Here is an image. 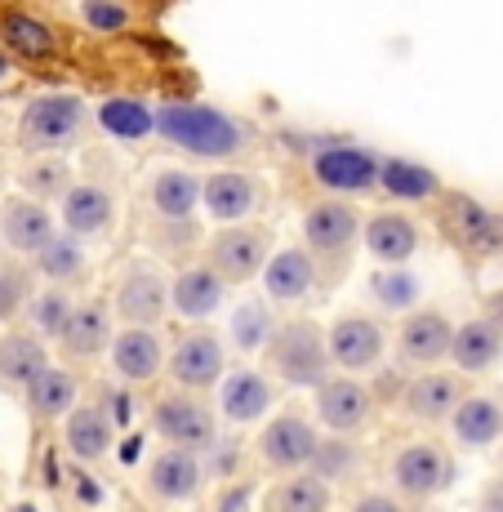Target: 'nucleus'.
<instances>
[{
    "label": "nucleus",
    "mask_w": 503,
    "mask_h": 512,
    "mask_svg": "<svg viewBox=\"0 0 503 512\" xmlns=\"http://www.w3.org/2000/svg\"><path fill=\"white\" fill-rule=\"evenodd\" d=\"M156 134L187 156H201V161H232L250 147V130L236 116L205 103H161L156 107Z\"/></svg>",
    "instance_id": "obj_1"
},
{
    "label": "nucleus",
    "mask_w": 503,
    "mask_h": 512,
    "mask_svg": "<svg viewBox=\"0 0 503 512\" xmlns=\"http://www.w3.org/2000/svg\"><path fill=\"white\" fill-rule=\"evenodd\" d=\"M263 370L285 388H312L317 392L334 374L330 339L312 317H285L276 321L272 339L263 343Z\"/></svg>",
    "instance_id": "obj_2"
},
{
    "label": "nucleus",
    "mask_w": 503,
    "mask_h": 512,
    "mask_svg": "<svg viewBox=\"0 0 503 512\" xmlns=\"http://www.w3.org/2000/svg\"><path fill=\"white\" fill-rule=\"evenodd\" d=\"M85 125H90V103L81 94H41L18 116V147L32 156H58L85 139Z\"/></svg>",
    "instance_id": "obj_3"
},
{
    "label": "nucleus",
    "mask_w": 503,
    "mask_h": 512,
    "mask_svg": "<svg viewBox=\"0 0 503 512\" xmlns=\"http://www.w3.org/2000/svg\"><path fill=\"white\" fill-rule=\"evenodd\" d=\"M152 432L165 446H187L205 455L219 441V419H214V406L205 401V392L174 383L152 401Z\"/></svg>",
    "instance_id": "obj_4"
},
{
    "label": "nucleus",
    "mask_w": 503,
    "mask_h": 512,
    "mask_svg": "<svg viewBox=\"0 0 503 512\" xmlns=\"http://www.w3.org/2000/svg\"><path fill=\"white\" fill-rule=\"evenodd\" d=\"M321 446V432L317 423L308 419V410L290 406V410H276V415L263 423L259 432V464L276 472V477H285V472H303L312 468V455H317Z\"/></svg>",
    "instance_id": "obj_5"
},
{
    "label": "nucleus",
    "mask_w": 503,
    "mask_h": 512,
    "mask_svg": "<svg viewBox=\"0 0 503 512\" xmlns=\"http://www.w3.org/2000/svg\"><path fill=\"white\" fill-rule=\"evenodd\" d=\"M308 174H312V183L334 196H366V192H379L383 156L357 143H330L312 152Z\"/></svg>",
    "instance_id": "obj_6"
},
{
    "label": "nucleus",
    "mask_w": 503,
    "mask_h": 512,
    "mask_svg": "<svg viewBox=\"0 0 503 512\" xmlns=\"http://www.w3.org/2000/svg\"><path fill=\"white\" fill-rule=\"evenodd\" d=\"M357 232H361L357 210H352L348 201H339V196L308 205V214H303V241H308V250L317 254L321 272L348 268L352 250H357Z\"/></svg>",
    "instance_id": "obj_7"
},
{
    "label": "nucleus",
    "mask_w": 503,
    "mask_h": 512,
    "mask_svg": "<svg viewBox=\"0 0 503 512\" xmlns=\"http://www.w3.org/2000/svg\"><path fill=\"white\" fill-rule=\"evenodd\" d=\"M441 232L455 241V250L472 254V259L503 254V214L481 205L477 196L441 192Z\"/></svg>",
    "instance_id": "obj_8"
},
{
    "label": "nucleus",
    "mask_w": 503,
    "mask_h": 512,
    "mask_svg": "<svg viewBox=\"0 0 503 512\" xmlns=\"http://www.w3.org/2000/svg\"><path fill=\"white\" fill-rule=\"evenodd\" d=\"M268 259H272V232L259 228V223H228V228L214 232V241L205 245V263L228 285L263 277Z\"/></svg>",
    "instance_id": "obj_9"
},
{
    "label": "nucleus",
    "mask_w": 503,
    "mask_h": 512,
    "mask_svg": "<svg viewBox=\"0 0 503 512\" xmlns=\"http://www.w3.org/2000/svg\"><path fill=\"white\" fill-rule=\"evenodd\" d=\"M374 388L361 383V374H330L312 397V415L321 419L325 432H339V437H361L374 419Z\"/></svg>",
    "instance_id": "obj_10"
},
{
    "label": "nucleus",
    "mask_w": 503,
    "mask_h": 512,
    "mask_svg": "<svg viewBox=\"0 0 503 512\" xmlns=\"http://www.w3.org/2000/svg\"><path fill=\"white\" fill-rule=\"evenodd\" d=\"M165 374H170L179 388L210 392L214 383H223V374H228V348H223V339L210 326H192L170 343Z\"/></svg>",
    "instance_id": "obj_11"
},
{
    "label": "nucleus",
    "mask_w": 503,
    "mask_h": 512,
    "mask_svg": "<svg viewBox=\"0 0 503 512\" xmlns=\"http://www.w3.org/2000/svg\"><path fill=\"white\" fill-rule=\"evenodd\" d=\"M112 308H116V321H121V326H161V321L174 312V294H170L165 272L156 268V263L134 259L130 268L121 272Z\"/></svg>",
    "instance_id": "obj_12"
},
{
    "label": "nucleus",
    "mask_w": 503,
    "mask_h": 512,
    "mask_svg": "<svg viewBox=\"0 0 503 512\" xmlns=\"http://www.w3.org/2000/svg\"><path fill=\"white\" fill-rule=\"evenodd\" d=\"M325 339H330L334 370L343 374H370L388 357V330L370 312H339L330 321V330H325Z\"/></svg>",
    "instance_id": "obj_13"
},
{
    "label": "nucleus",
    "mask_w": 503,
    "mask_h": 512,
    "mask_svg": "<svg viewBox=\"0 0 503 512\" xmlns=\"http://www.w3.org/2000/svg\"><path fill=\"white\" fill-rule=\"evenodd\" d=\"M455 481V459L441 441H410L392 455V486L401 499H432Z\"/></svg>",
    "instance_id": "obj_14"
},
{
    "label": "nucleus",
    "mask_w": 503,
    "mask_h": 512,
    "mask_svg": "<svg viewBox=\"0 0 503 512\" xmlns=\"http://www.w3.org/2000/svg\"><path fill=\"white\" fill-rule=\"evenodd\" d=\"M450 343H455V321L437 308H414L406 312L397 330V361L410 370H432L450 361Z\"/></svg>",
    "instance_id": "obj_15"
},
{
    "label": "nucleus",
    "mask_w": 503,
    "mask_h": 512,
    "mask_svg": "<svg viewBox=\"0 0 503 512\" xmlns=\"http://www.w3.org/2000/svg\"><path fill=\"white\" fill-rule=\"evenodd\" d=\"M54 236H58V219L45 201H36V196H27V192L0 201V245H5L9 254L36 259Z\"/></svg>",
    "instance_id": "obj_16"
},
{
    "label": "nucleus",
    "mask_w": 503,
    "mask_h": 512,
    "mask_svg": "<svg viewBox=\"0 0 503 512\" xmlns=\"http://www.w3.org/2000/svg\"><path fill=\"white\" fill-rule=\"evenodd\" d=\"M116 339V308H107V299H85L76 303V312L67 317L63 334H58V352H63L67 366H85L98 361Z\"/></svg>",
    "instance_id": "obj_17"
},
{
    "label": "nucleus",
    "mask_w": 503,
    "mask_h": 512,
    "mask_svg": "<svg viewBox=\"0 0 503 512\" xmlns=\"http://www.w3.org/2000/svg\"><path fill=\"white\" fill-rule=\"evenodd\" d=\"M276 406V379L268 370L254 366H236L223 374L219 383V415L236 423V428H250V423L268 419Z\"/></svg>",
    "instance_id": "obj_18"
},
{
    "label": "nucleus",
    "mask_w": 503,
    "mask_h": 512,
    "mask_svg": "<svg viewBox=\"0 0 503 512\" xmlns=\"http://www.w3.org/2000/svg\"><path fill=\"white\" fill-rule=\"evenodd\" d=\"M468 397V383H463L459 370H419L414 379H406V392H401V410L414 423H446L455 415V406Z\"/></svg>",
    "instance_id": "obj_19"
},
{
    "label": "nucleus",
    "mask_w": 503,
    "mask_h": 512,
    "mask_svg": "<svg viewBox=\"0 0 503 512\" xmlns=\"http://www.w3.org/2000/svg\"><path fill=\"white\" fill-rule=\"evenodd\" d=\"M263 294L276 308H294L303 303L321 281V263L308 245H285V250H272L268 268H263Z\"/></svg>",
    "instance_id": "obj_20"
},
{
    "label": "nucleus",
    "mask_w": 503,
    "mask_h": 512,
    "mask_svg": "<svg viewBox=\"0 0 503 512\" xmlns=\"http://www.w3.org/2000/svg\"><path fill=\"white\" fill-rule=\"evenodd\" d=\"M205 486V464H201V450H187V446H165L156 450V459L147 464V490L152 499L161 504H192Z\"/></svg>",
    "instance_id": "obj_21"
},
{
    "label": "nucleus",
    "mask_w": 503,
    "mask_h": 512,
    "mask_svg": "<svg viewBox=\"0 0 503 512\" xmlns=\"http://www.w3.org/2000/svg\"><path fill=\"white\" fill-rule=\"evenodd\" d=\"M107 357H112V370L125 383H152L165 370V361H170V348L156 334V326H121Z\"/></svg>",
    "instance_id": "obj_22"
},
{
    "label": "nucleus",
    "mask_w": 503,
    "mask_h": 512,
    "mask_svg": "<svg viewBox=\"0 0 503 512\" xmlns=\"http://www.w3.org/2000/svg\"><path fill=\"white\" fill-rule=\"evenodd\" d=\"M58 223L81 241L107 236L116 228V196L103 183H72L58 196Z\"/></svg>",
    "instance_id": "obj_23"
},
{
    "label": "nucleus",
    "mask_w": 503,
    "mask_h": 512,
    "mask_svg": "<svg viewBox=\"0 0 503 512\" xmlns=\"http://www.w3.org/2000/svg\"><path fill=\"white\" fill-rule=\"evenodd\" d=\"M263 205V187L254 174L245 170H214L205 179V192H201V210L210 214L214 223H245L254 210Z\"/></svg>",
    "instance_id": "obj_24"
},
{
    "label": "nucleus",
    "mask_w": 503,
    "mask_h": 512,
    "mask_svg": "<svg viewBox=\"0 0 503 512\" xmlns=\"http://www.w3.org/2000/svg\"><path fill=\"white\" fill-rule=\"evenodd\" d=\"M450 423V437L463 450H490L503 441V397L499 392H468L455 406Z\"/></svg>",
    "instance_id": "obj_25"
},
{
    "label": "nucleus",
    "mask_w": 503,
    "mask_h": 512,
    "mask_svg": "<svg viewBox=\"0 0 503 512\" xmlns=\"http://www.w3.org/2000/svg\"><path fill=\"white\" fill-rule=\"evenodd\" d=\"M361 245L374 263H410L423 245V232L410 214L401 210H379L361 223Z\"/></svg>",
    "instance_id": "obj_26"
},
{
    "label": "nucleus",
    "mask_w": 503,
    "mask_h": 512,
    "mask_svg": "<svg viewBox=\"0 0 503 512\" xmlns=\"http://www.w3.org/2000/svg\"><path fill=\"white\" fill-rule=\"evenodd\" d=\"M76 397H81V379H76L72 366H49L36 374L32 383L23 388V406L27 415H32L36 423H49V419H67L76 406Z\"/></svg>",
    "instance_id": "obj_27"
},
{
    "label": "nucleus",
    "mask_w": 503,
    "mask_h": 512,
    "mask_svg": "<svg viewBox=\"0 0 503 512\" xmlns=\"http://www.w3.org/2000/svg\"><path fill=\"white\" fill-rule=\"evenodd\" d=\"M49 366V339L27 330H9L0 334V388L5 392H23Z\"/></svg>",
    "instance_id": "obj_28"
},
{
    "label": "nucleus",
    "mask_w": 503,
    "mask_h": 512,
    "mask_svg": "<svg viewBox=\"0 0 503 512\" xmlns=\"http://www.w3.org/2000/svg\"><path fill=\"white\" fill-rule=\"evenodd\" d=\"M503 361V330L490 317H472L455 326V343H450V366L459 374H486Z\"/></svg>",
    "instance_id": "obj_29"
},
{
    "label": "nucleus",
    "mask_w": 503,
    "mask_h": 512,
    "mask_svg": "<svg viewBox=\"0 0 503 512\" xmlns=\"http://www.w3.org/2000/svg\"><path fill=\"white\" fill-rule=\"evenodd\" d=\"M174 294V312L187 321H205L223 308L228 299V281L210 268V263H192V268H179V277L170 281Z\"/></svg>",
    "instance_id": "obj_30"
},
{
    "label": "nucleus",
    "mask_w": 503,
    "mask_h": 512,
    "mask_svg": "<svg viewBox=\"0 0 503 512\" xmlns=\"http://www.w3.org/2000/svg\"><path fill=\"white\" fill-rule=\"evenodd\" d=\"M201 192H205V179H196L192 170H179V165H165V170L152 174L147 183V201H152V214L156 219H192L201 210Z\"/></svg>",
    "instance_id": "obj_31"
},
{
    "label": "nucleus",
    "mask_w": 503,
    "mask_h": 512,
    "mask_svg": "<svg viewBox=\"0 0 503 512\" xmlns=\"http://www.w3.org/2000/svg\"><path fill=\"white\" fill-rule=\"evenodd\" d=\"M330 504H334V486L321 472L303 468V472H285V477L272 481L263 512H330Z\"/></svg>",
    "instance_id": "obj_32"
},
{
    "label": "nucleus",
    "mask_w": 503,
    "mask_h": 512,
    "mask_svg": "<svg viewBox=\"0 0 503 512\" xmlns=\"http://www.w3.org/2000/svg\"><path fill=\"white\" fill-rule=\"evenodd\" d=\"M63 441L76 464H98V459H107V450H112V419L98 406H81V401H76L72 415L63 419Z\"/></svg>",
    "instance_id": "obj_33"
},
{
    "label": "nucleus",
    "mask_w": 503,
    "mask_h": 512,
    "mask_svg": "<svg viewBox=\"0 0 503 512\" xmlns=\"http://www.w3.org/2000/svg\"><path fill=\"white\" fill-rule=\"evenodd\" d=\"M0 41H5L9 54L27 58V63H45V58L58 54V36L45 18L27 14V9H5L0 14Z\"/></svg>",
    "instance_id": "obj_34"
},
{
    "label": "nucleus",
    "mask_w": 503,
    "mask_h": 512,
    "mask_svg": "<svg viewBox=\"0 0 503 512\" xmlns=\"http://www.w3.org/2000/svg\"><path fill=\"white\" fill-rule=\"evenodd\" d=\"M379 192H388L392 201H441V174L423 161L410 156H383V174H379Z\"/></svg>",
    "instance_id": "obj_35"
},
{
    "label": "nucleus",
    "mask_w": 503,
    "mask_h": 512,
    "mask_svg": "<svg viewBox=\"0 0 503 512\" xmlns=\"http://www.w3.org/2000/svg\"><path fill=\"white\" fill-rule=\"evenodd\" d=\"M98 125H103L107 139H121V143H143L156 134V112L143 103V98H103L98 103Z\"/></svg>",
    "instance_id": "obj_36"
},
{
    "label": "nucleus",
    "mask_w": 503,
    "mask_h": 512,
    "mask_svg": "<svg viewBox=\"0 0 503 512\" xmlns=\"http://www.w3.org/2000/svg\"><path fill=\"white\" fill-rule=\"evenodd\" d=\"M366 290H370L374 308H383V312H414L423 299L419 272H410L406 263H379V268L370 272Z\"/></svg>",
    "instance_id": "obj_37"
},
{
    "label": "nucleus",
    "mask_w": 503,
    "mask_h": 512,
    "mask_svg": "<svg viewBox=\"0 0 503 512\" xmlns=\"http://www.w3.org/2000/svg\"><path fill=\"white\" fill-rule=\"evenodd\" d=\"M366 468V450L357 446V437H339V432H325L317 455H312V472H321L330 486H343L357 472Z\"/></svg>",
    "instance_id": "obj_38"
},
{
    "label": "nucleus",
    "mask_w": 503,
    "mask_h": 512,
    "mask_svg": "<svg viewBox=\"0 0 503 512\" xmlns=\"http://www.w3.org/2000/svg\"><path fill=\"white\" fill-rule=\"evenodd\" d=\"M72 312H76L72 290H67V285H54V281H49L45 290H36L32 299H27L23 317H27V326H32L36 334H45V339H58Z\"/></svg>",
    "instance_id": "obj_39"
},
{
    "label": "nucleus",
    "mask_w": 503,
    "mask_h": 512,
    "mask_svg": "<svg viewBox=\"0 0 503 512\" xmlns=\"http://www.w3.org/2000/svg\"><path fill=\"white\" fill-rule=\"evenodd\" d=\"M36 268H41V277H49L54 285L81 281L85 268H90V263H85V250H81V236H72V232L63 228L41 254H36Z\"/></svg>",
    "instance_id": "obj_40"
},
{
    "label": "nucleus",
    "mask_w": 503,
    "mask_h": 512,
    "mask_svg": "<svg viewBox=\"0 0 503 512\" xmlns=\"http://www.w3.org/2000/svg\"><path fill=\"white\" fill-rule=\"evenodd\" d=\"M272 330H276V317H272V308H268V299H245V303H236L232 308V343L241 352H263V343L272 339Z\"/></svg>",
    "instance_id": "obj_41"
},
{
    "label": "nucleus",
    "mask_w": 503,
    "mask_h": 512,
    "mask_svg": "<svg viewBox=\"0 0 503 512\" xmlns=\"http://www.w3.org/2000/svg\"><path fill=\"white\" fill-rule=\"evenodd\" d=\"M18 183H23V192L36 196V201H58V196L72 187V165H67L63 156H36V161H27L23 170H18Z\"/></svg>",
    "instance_id": "obj_42"
},
{
    "label": "nucleus",
    "mask_w": 503,
    "mask_h": 512,
    "mask_svg": "<svg viewBox=\"0 0 503 512\" xmlns=\"http://www.w3.org/2000/svg\"><path fill=\"white\" fill-rule=\"evenodd\" d=\"M32 294H36V285H32V272H27L23 263H14V259L0 263V321H14L18 312L27 308Z\"/></svg>",
    "instance_id": "obj_43"
},
{
    "label": "nucleus",
    "mask_w": 503,
    "mask_h": 512,
    "mask_svg": "<svg viewBox=\"0 0 503 512\" xmlns=\"http://www.w3.org/2000/svg\"><path fill=\"white\" fill-rule=\"evenodd\" d=\"M81 14L94 32H121V27L130 23V9H125L121 0H85Z\"/></svg>",
    "instance_id": "obj_44"
},
{
    "label": "nucleus",
    "mask_w": 503,
    "mask_h": 512,
    "mask_svg": "<svg viewBox=\"0 0 503 512\" xmlns=\"http://www.w3.org/2000/svg\"><path fill=\"white\" fill-rule=\"evenodd\" d=\"M156 236H161V250H187V245L196 241V223L192 219H156Z\"/></svg>",
    "instance_id": "obj_45"
},
{
    "label": "nucleus",
    "mask_w": 503,
    "mask_h": 512,
    "mask_svg": "<svg viewBox=\"0 0 503 512\" xmlns=\"http://www.w3.org/2000/svg\"><path fill=\"white\" fill-rule=\"evenodd\" d=\"M348 512H406L401 495H388V490H366L361 499H352Z\"/></svg>",
    "instance_id": "obj_46"
},
{
    "label": "nucleus",
    "mask_w": 503,
    "mask_h": 512,
    "mask_svg": "<svg viewBox=\"0 0 503 512\" xmlns=\"http://www.w3.org/2000/svg\"><path fill=\"white\" fill-rule=\"evenodd\" d=\"M370 388H374V401H401V392H406V379H401L397 370H379V379H374Z\"/></svg>",
    "instance_id": "obj_47"
},
{
    "label": "nucleus",
    "mask_w": 503,
    "mask_h": 512,
    "mask_svg": "<svg viewBox=\"0 0 503 512\" xmlns=\"http://www.w3.org/2000/svg\"><path fill=\"white\" fill-rule=\"evenodd\" d=\"M477 512H503V472H499V477H486V481H481Z\"/></svg>",
    "instance_id": "obj_48"
},
{
    "label": "nucleus",
    "mask_w": 503,
    "mask_h": 512,
    "mask_svg": "<svg viewBox=\"0 0 503 512\" xmlns=\"http://www.w3.org/2000/svg\"><path fill=\"white\" fill-rule=\"evenodd\" d=\"M486 308H490V321H499V330H503V290H499V294H490Z\"/></svg>",
    "instance_id": "obj_49"
},
{
    "label": "nucleus",
    "mask_w": 503,
    "mask_h": 512,
    "mask_svg": "<svg viewBox=\"0 0 503 512\" xmlns=\"http://www.w3.org/2000/svg\"><path fill=\"white\" fill-rule=\"evenodd\" d=\"M9 72H14V63H9V54L0 49V81H9Z\"/></svg>",
    "instance_id": "obj_50"
}]
</instances>
